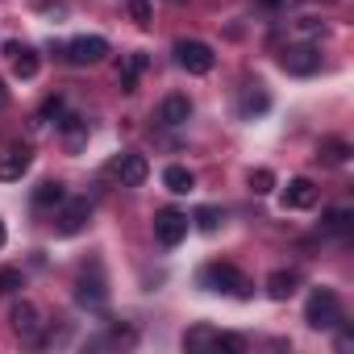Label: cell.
Wrapping results in <instances>:
<instances>
[{"mask_svg":"<svg viewBox=\"0 0 354 354\" xmlns=\"http://www.w3.org/2000/svg\"><path fill=\"white\" fill-rule=\"evenodd\" d=\"M201 288H209V292H225V296H238V300L250 296V279H246L238 267H230V263H209V267L201 271Z\"/></svg>","mask_w":354,"mask_h":354,"instance_id":"1","label":"cell"},{"mask_svg":"<svg viewBox=\"0 0 354 354\" xmlns=\"http://www.w3.org/2000/svg\"><path fill=\"white\" fill-rule=\"evenodd\" d=\"M296 271H271V279H267V296L271 300H288L292 292H296Z\"/></svg>","mask_w":354,"mask_h":354,"instance_id":"17","label":"cell"},{"mask_svg":"<svg viewBox=\"0 0 354 354\" xmlns=\"http://www.w3.org/2000/svg\"><path fill=\"white\" fill-rule=\"evenodd\" d=\"M104 55H109V42L96 38V34H84V38H75V42L67 46V63H75V67H92V63H100Z\"/></svg>","mask_w":354,"mask_h":354,"instance_id":"6","label":"cell"},{"mask_svg":"<svg viewBox=\"0 0 354 354\" xmlns=\"http://www.w3.org/2000/svg\"><path fill=\"white\" fill-rule=\"evenodd\" d=\"M184 346H188V350H217V333H213L209 325H196V329L184 333Z\"/></svg>","mask_w":354,"mask_h":354,"instance_id":"20","label":"cell"},{"mask_svg":"<svg viewBox=\"0 0 354 354\" xmlns=\"http://www.w3.org/2000/svg\"><path fill=\"white\" fill-rule=\"evenodd\" d=\"M175 63H180L184 71H192V75H209V71H213V63H217V55H213V46H209V42L180 38V42H175Z\"/></svg>","mask_w":354,"mask_h":354,"instance_id":"3","label":"cell"},{"mask_svg":"<svg viewBox=\"0 0 354 354\" xmlns=\"http://www.w3.org/2000/svg\"><path fill=\"white\" fill-rule=\"evenodd\" d=\"M188 117H192V100H188V96H180V92L167 96V100L158 104V121H162V125H184Z\"/></svg>","mask_w":354,"mask_h":354,"instance_id":"12","label":"cell"},{"mask_svg":"<svg viewBox=\"0 0 354 354\" xmlns=\"http://www.w3.org/2000/svg\"><path fill=\"white\" fill-rule=\"evenodd\" d=\"M317 205V184L304 180V175H296V180L283 188V209H313Z\"/></svg>","mask_w":354,"mask_h":354,"instance_id":"10","label":"cell"},{"mask_svg":"<svg viewBox=\"0 0 354 354\" xmlns=\"http://www.w3.org/2000/svg\"><path fill=\"white\" fill-rule=\"evenodd\" d=\"M304 321H308L313 329H333V325H342V300H337V292L317 288V292L308 296V304H304Z\"/></svg>","mask_w":354,"mask_h":354,"instance_id":"2","label":"cell"},{"mask_svg":"<svg viewBox=\"0 0 354 354\" xmlns=\"http://www.w3.org/2000/svg\"><path fill=\"white\" fill-rule=\"evenodd\" d=\"M59 133L67 138V146H80V142L88 138V121H84L80 113H67V117L59 121Z\"/></svg>","mask_w":354,"mask_h":354,"instance_id":"19","label":"cell"},{"mask_svg":"<svg viewBox=\"0 0 354 354\" xmlns=\"http://www.w3.org/2000/svg\"><path fill=\"white\" fill-rule=\"evenodd\" d=\"M267 109H271L267 92H246V100H242V113H246V117H254V113H267Z\"/></svg>","mask_w":354,"mask_h":354,"instance_id":"26","label":"cell"},{"mask_svg":"<svg viewBox=\"0 0 354 354\" xmlns=\"http://www.w3.org/2000/svg\"><path fill=\"white\" fill-rule=\"evenodd\" d=\"M154 238L162 246H180L188 238V213H180V209H158L154 213Z\"/></svg>","mask_w":354,"mask_h":354,"instance_id":"4","label":"cell"},{"mask_svg":"<svg viewBox=\"0 0 354 354\" xmlns=\"http://www.w3.org/2000/svg\"><path fill=\"white\" fill-rule=\"evenodd\" d=\"M75 300H80L84 308H104V300H109V292H104V279H100V275H92V279H80V283H75Z\"/></svg>","mask_w":354,"mask_h":354,"instance_id":"14","label":"cell"},{"mask_svg":"<svg viewBox=\"0 0 354 354\" xmlns=\"http://www.w3.org/2000/svg\"><path fill=\"white\" fill-rule=\"evenodd\" d=\"M26 171H30V150H26V146H9L5 154H0V184L21 180Z\"/></svg>","mask_w":354,"mask_h":354,"instance_id":"8","label":"cell"},{"mask_svg":"<svg viewBox=\"0 0 354 354\" xmlns=\"http://www.w3.org/2000/svg\"><path fill=\"white\" fill-rule=\"evenodd\" d=\"M5 55L13 59V71H17L21 80H34V75H38V67H42V59H38V50H34V46L5 42Z\"/></svg>","mask_w":354,"mask_h":354,"instance_id":"9","label":"cell"},{"mask_svg":"<svg viewBox=\"0 0 354 354\" xmlns=\"http://www.w3.org/2000/svg\"><path fill=\"white\" fill-rule=\"evenodd\" d=\"M142 71H146V55H129V63L121 71V92H133V84H138Z\"/></svg>","mask_w":354,"mask_h":354,"instance_id":"22","label":"cell"},{"mask_svg":"<svg viewBox=\"0 0 354 354\" xmlns=\"http://www.w3.org/2000/svg\"><path fill=\"white\" fill-rule=\"evenodd\" d=\"M113 171L121 175V184H125V188H138V184H146L150 162H146V154H121V158L113 162Z\"/></svg>","mask_w":354,"mask_h":354,"instance_id":"7","label":"cell"},{"mask_svg":"<svg viewBox=\"0 0 354 354\" xmlns=\"http://www.w3.org/2000/svg\"><path fill=\"white\" fill-rule=\"evenodd\" d=\"M350 225H354V213H350V209H333V213H325V221H321L325 234H350Z\"/></svg>","mask_w":354,"mask_h":354,"instance_id":"21","label":"cell"},{"mask_svg":"<svg viewBox=\"0 0 354 354\" xmlns=\"http://www.w3.org/2000/svg\"><path fill=\"white\" fill-rule=\"evenodd\" d=\"M9 321H13V329H17L21 337H38V325H42V321H38V308H34L30 300H17L13 313H9Z\"/></svg>","mask_w":354,"mask_h":354,"instance_id":"13","label":"cell"},{"mask_svg":"<svg viewBox=\"0 0 354 354\" xmlns=\"http://www.w3.org/2000/svg\"><path fill=\"white\" fill-rule=\"evenodd\" d=\"M63 201H67V188H63L59 180H46V184H38V188H34V205H38V209L63 205Z\"/></svg>","mask_w":354,"mask_h":354,"instance_id":"18","label":"cell"},{"mask_svg":"<svg viewBox=\"0 0 354 354\" xmlns=\"http://www.w3.org/2000/svg\"><path fill=\"white\" fill-rule=\"evenodd\" d=\"M59 113H63V96H50V100L42 104V113H38V125H42L46 117H59Z\"/></svg>","mask_w":354,"mask_h":354,"instance_id":"28","label":"cell"},{"mask_svg":"<svg viewBox=\"0 0 354 354\" xmlns=\"http://www.w3.org/2000/svg\"><path fill=\"white\" fill-rule=\"evenodd\" d=\"M346 158H350V142H342V138H325L317 150V162H325V167H342Z\"/></svg>","mask_w":354,"mask_h":354,"instance_id":"15","label":"cell"},{"mask_svg":"<svg viewBox=\"0 0 354 354\" xmlns=\"http://www.w3.org/2000/svg\"><path fill=\"white\" fill-rule=\"evenodd\" d=\"M0 109H9V88H5V80H0Z\"/></svg>","mask_w":354,"mask_h":354,"instance_id":"31","label":"cell"},{"mask_svg":"<svg viewBox=\"0 0 354 354\" xmlns=\"http://www.w3.org/2000/svg\"><path fill=\"white\" fill-rule=\"evenodd\" d=\"M5 238H9V234H5V221H0V246H5Z\"/></svg>","mask_w":354,"mask_h":354,"instance_id":"32","label":"cell"},{"mask_svg":"<svg viewBox=\"0 0 354 354\" xmlns=\"http://www.w3.org/2000/svg\"><path fill=\"white\" fill-rule=\"evenodd\" d=\"M283 71H288V75H317V71H321V50H317L313 42L288 46V50H283Z\"/></svg>","mask_w":354,"mask_h":354,"instance_id":"5","label":"cell"},{"mask_svg":"<svg viewBox=\"0 0 354 354\" xmlns=\"http://www.w3.org/2000/svg\"><path fill=\"white\" fill-rule=\"evenodd\" d=\"M263 5H267V9H288L292 0H263Z\"/></svg>","mask_w":354,"mask_h":354,"instance_id":"30","label":"cell"},{"mask_svg":"<svg viewBox=\"0 0 354 354\" xmlns=\"http://www.w3.org/2000/svg\"><path fill=\"white\" fill-rule=\"evenodd\" d=\"M162 184H167V192H175V196H184V192L196 188V180H192L188 167H167V171H162Z\"/></svg>","mask_w":354,"mask_h":354,"instance_id":"16","label":"cell"},{"mask_svg":"<svg viewBox=\"0 0 354 354\" xmlns=\"http://www.w3.org/2000/svg\"><path fill=\"white\" fill-rule=\"evenodd\" d=\"M196 230L201 234H217V225H221V209H213V205H205V209H196Z\"/></svg>","mask_w":354,"mask_h":354,"instance_id":"23","label":"cell"},{"mask_svg":"<svg viewBox=\"0 0 354 354\" xmlns=\"http://www.w3.org/2000/svg\"><path fill=\"white\" fill-rule=\"evenodd\" d=\"M217 350H246V342L234 333H217Z\"/></svg>","mask_w":354,"mask_h":354,"instance_id":"29","label":"cell"},{"mask_svg":"<svg viewBox=\"0 0 354 354\" xmlns=\"http://www.w3.org/2000/svg\"><path fill=\"white\" fill-rule=\"evenodd\" d=\"M88 221H92V205H88V201H71V205L63 209V217H59L55 230H59L63 238H71V234H80Z\"/></svg>","mask_w":354,"mask_h":354,"instance_id":"11","label":"cell"},{"mask_svg":"<svg viewBox=\"0 0 354 354\" xmlns=\"http://www.w3.org/2000/svg\"><path fill=\"white\" fill-rule=\"evenodd\" d=\"M271 188H275V171H267V167L250 171V192H254V196H267Z\"/></svg>","mask_w":354,"mask_h":354,"instance_id":"24","label":"cell"},{"mask_svg":"<svg viewBox=\"0 0 354 354\" xmlns=\"http://www.w3.org/2000/svg\"><path fill=\"white\" fill-rule=\"evenodd\" d=\"M26 279H21V271L17 267H0V296H9V292H17Z\"/></svg>","mask_w":354,"mask_h":354,"instance_id":"25","label":"cell"},{"mask_svg":"<svg viewBox=\"0 0 354 354\" xmlns=\"http://www.w3.org/2000/svg\"><path fill=\"white\" fill-rule=\"evenodd\" d=\"M129 21L142 26V30L150 26V5H146V0H129Z\"/></svg>","mask_w":354,"mask_h":354,"instance_id":"27","label":"cell"}]
</instances>
